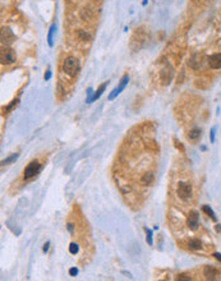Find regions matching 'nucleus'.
Returning <instances> with one entry per match:
<instances>
[{"mask_svg":"<svg viewBox=\"0 0 221 281\" xmlns=\"http://www.w3.org/2000/svg\"><path fill=\"white\" fill-rule=\"evenodd\" d=\"M44 78H45V81H49V79L51 78V72H50V70H47V72L45 73V77H44Z\"/></svg>","mask_w":221,"mask_h":281,"instance_id":"c85d7f7f","label":"nucleus"},{"mask_svg":"<svg viewBox=\"0 0 221 281\" xmlns=\"http://www.w3.org/2000/svg\"><path fill=\"white\" fill-rule=\"evenodd\" d=\"M81 18L83 21H88V19H91L92 18V10L90 9V8H85V9H82L81 10Z\"/></svg>","mask_w":221,"mask_h":281,"instance_id":"a211bd4d","label":"nucleus"},{"mask_svg":"<svg viewBox=\"0 0 221 281\" xmlns=\"http://www.w3.org/2000/svg\"><path fill=\"white\" fill-rule=\"evenodd\" d=\"M203 275L208 280H217V278H220V272L215 267H212V266H206L205 270H203Z\"/></svg>","mask_w":221,"mask_h":281,"instance_id":"9b49d317","label":"nucleus"},{"mask_svg":"<svg viewBox=\"0 0 221 281\" xmlns=\"http://www.w3.org/2000/svg\"><path fill=\"white\" fill-rule=\"evenodd\" d=\"M62 69L64 73L69 74L70 77H75L79 72V63L74 56H68V58L64 59L62 64Z\"/></svg>","mask_w":221,"mask_h":281,"instance_id":"f03ea898","label":"nucleus"},{"mask_svg":"<svg viewBox=\"0 0 221 281\" xmlns=\"http://www.w3.org/2000/svg\"><path fill=\"white\" fill-rule=\"evenodd\" d=\"M55 30H56V24H55V23H52V24H51V27L49 28V35H47V44H49V46H54L52 37H54Z\"/></svg>","mask_w":221,"mask_h":281,"instance_id":"f3484780","label":"nucleus"},{"mask_svg":"<svg viewBox=\"0 0 221 281\" xmlns=\"http://www.w3.org/2000/svg\"><path fill=\"white\" fill-rule=\"evenodd\" d=\"M198 213L196 212V211H192L191 213H189V216H188V220H187V225H188V228L191 229V230H193V231H196L197 229H198Z\"/></svg>","mask_w":221,"mask_h":281,"instance_id":"9d476101","label":"nucleus"},{"mask_svg":"<svg viewBox=\"0 0 221 281\" xmlns=\"http://www.w3.org/2000/svg\"><path fill=\"white\" fill-rule=\"evenodd\" d=\"M147 41V32L145 31L143 27L137 28L130 39V49L133 51H138L143 47V45Z\"/></svg>","mask_w":221,"mask_h":281,"instance_id":"f257e3e1","label":"nucleus"},{"mask_svg":"<svg viewBox=\"0 0 221 281\" xmlns=\"http://www.w3.org/2000/svg\"><path fill=\"white\" fill-rule=\"evenodd\" d=\"M208 67L211 69H221V52H216L208 56Z\"/></svg>","mask_w":221,"mask_h":281,"instance_id":"6e6552de","label":"nucleus"},{"mask_svg":"<svg viewBox=\"0 0 221 281\" xmlns=\"http://www.w3.org/2000/svg\"><path fill=\"white\" fill-rule=\"evenodd\" d=\"M17 59L15 56V52L13 49L10 47H3L2 49V52H0V62H2L3 65H9V64H13Z\"/></svg>","mask_w":221,"mask_h":281,"instance_id":"39448f33","label":"nucleus"},{"mask_svg":"<svg viewBox=\"0 0 221 281\" xmlns=\"http://www.w3.org/2000/svg\"><path fill=\"white\" fill-rule=\"evenodd\" d=\"M153 181H155V174L151 171L143 174L142 178H141V184L142 185H151Z\"/></svg>","mask_w":221,"mask_h":281,"instance_id":"f8f14e48","label":"nucleus"},{"mask_svg":"<svg viewBox=\"0 0 221 281\" xmlns=\"http://www.w3.org/2000/svg\"><path fill=\"white\" fill-rule=\"evenodd\" d=\"M174 143H175V147H176L178 149H180V151H182V152H184V151H185V149H184V146H183L182 143H180L178 139H175V138H174Z\"/></svg>","mask_w":221,"mask_h":281,"instance_id":"b1692460","label":"nucleus"},{"mask_svg":"<svg viewBox=\"0 0 221 281\" xmlns=\"http://www.w3.org/2000/svg\"><path fill=\"white\" fill-rule=\"evenodd\" d=\"M188 247H189V249H193V251L201 249L202 248V241H201L199 239H191L188 241Z\"/></svg>","mask_w":221,"mask_h":281,"instance_id":"ddd939ff","label":"nucleus"},{"mask_svg":"<svg viewBox=\"0 0 221 281\" xmlns=\"http://www.w3.org/2000/svg\"><path fill=\"white\" fill-rule=\"evenodd\" d=\"M201 137V129L199 128H193L191 132H189V134H188V139L189 141H197L198 138Z\"/></svg>","mask_w":221,"mask_h":281,"instance_id":"4468645a","label":"nucleus"},{"mask_svg":"<svg viewBox=\"0 0 221 281\" xmlns=\"http://www.w3.org/2000/svg\"><path fill=\"white\" fill-rule=\"evenodd\" d=\"M145 231H146V240H147V243H148V246H152V243H153V240H152V230L151 229H148V228H145Z\"/></svg>","mask_w":221,"mask_h":281,"instance_id":"4be33fe9","label":"nucleus"},{"mask_svg":"<svg viewBox=\"0 0 221 281\" xmlns=\"http://www.w3.org/2000/svg\"><path fill=\"white\" fill-rule=\"evenodd\" d=\"M176 280H185V281H188V280H192V278H191V276H187L184 273H180V275H178Z\"/></svg>","mask_w":221,"mask_h":281,"instance_id":"393cba45","label":"nucleus"},{"mask_svg":"<svg viewBox=\"0 0 221 281\" xmlns=\"http://www.w3.org/2000/svg\"><path fill=\"white\" fill-rule=\"evenodd\" d=\"M216 230L217 231H221V226H216Z\"/></svg>","mask_w":221,"mask_h":281,"instance_id":"473e14b6","label":"nucleus"},{"mask_svg":"<svg viewBox=\"0 0 221 281\" xmlns=\"http://www.w3.org/2000/svg\"><path fill=\"white\" fill-rule=\"evenodd\" d=\"M41 169H42V165L40 164L37 160L31 161V162L26 166L25 171H23V179H25V180H30V179L35 178L40 171H41Z\"/></svg>","mask_w":221,"mask_h":281,"instance_id":"7ed1b4c3","label":"nucleus"},{"mask_svg":"<svg viewBox=\"0 0 221 281\" xmlns=\"http://www.w3.org/2000/svg\"><path fill=\"white\" fill-rule=\"evenodd\" d=\"M202 211H203V212H206V213H207V215H208V216H210L213 221H216V220H217V217H216L215 212L212 211V208L210 207V206H203V207H202Z\"/></svg>","mask_w":221,"mask_h":281,"instance_id":"6ab92c4d","label":"nucleus"},{"mask_svg":"<svg viewBox=\"0 0 221 281\" xmlns=\"http://www.w3.org/2000/svg\"><path fill=\"white\" fill-rule=\"evenodd\" d=\"M18 156H19V154H13L12 156H9L8 159H5V160H3L2 161V165H8V164H12V162H14L17 159H18Z\"/></svg>","mask_w":221,"mask_h":281,"instance_id":"412c9836","label":"nucleus"},{"mask_svg":"<svg viewBox=\"0 0 221 281\" xmlns=\"http://www.w3.org/2000/svg\"><path fill=\"white\" fill-rule=\"evenodd\" d=\"M77 36L79 37V40H81V41H90L91 40V36L86 31H78Z\"/></svg>","mask_w":221,"mask_h":281,"instance_id":"aec40b11","label":"nucleus"},{"mask_svg":"<svg viewBox=\"0 0 221 281\" xmlns=\"http://www.w3.org/2000/svg\"><path fill=\"white\" fill-rule=\"evenodd\" d=\"M174 78V68L171 67V64L165 63L164 67L160 70V81L163 84H169Z\"/></svg>","mask_w":221,"mask_h":281,"instance_id":"20e7f679","label":"nucleus"},{"mask_svg":"<svg viewBox=\"0 0 221 281\" xmlns=\"http://www.w3.org/2000/svg\"><path fill=\"white\" fill-rule=\"evenodd\" d=\"M176 193H178L179 198H182L183 201L189 199V198H191V196H192V185H191L189 183L180 181V183L178 184Z\"/></svg>","mask_w":221,"mask_h":281,"instance_id":"423d86ee","label":"nucleus"},{"mask_svg":"<svg viewBox=\"0 0 221 281\" xmlns=\"http://www.w3.org/2000/svg\"><path fill=\"white\" fill-rule=\"evenodd\" d=\"M215 132H216V127H213V128L211 129V142H212V143L215 142Z\"/></svg>","mask_w":221,"mask_h":281,"instance_id":"cd10ccee","label":"nucleus"},{"mask_svg":"<svg viewBox=\"0 0 221 281\" xmlns=\"http://www.w3.org/2000/svg\"><path fill=\"white\" fill-rule=\"evenodd\" d=\"M106 86H108V82L102 83L101 86H100V87L97 88V91H96V92L93 93V97H92V101H96L97 99H100V97H101V95H102V93H104V91H105Z\"/></svg>","mask_w":221,"mask_h":281,"instance_id":"2eb2a0df","label":"nucleus"},{"mask_svg":"<svg viewBox=\"0 0 221 281\" xmlns=\"http://www.w3.org/2000/svg\"><path fill=\"white\" fill-rule=\"evenodd\" d=\"M69 275H70V276H77V275H78V268L72 267V268L69 270Z\"/></svg>","mask_w":221,"mask_h":281,"instance_id":"bb28decb","label":"nucleus"},{"mask_svg":"<svg viewBox=\"0 0 221 281\" xmlns=\"http://www.w3.org/2000/svg\"><path fill=\"white\" fill-rule=\"evenodd\" d=\"M213 257H215L217 261H220V262H221V253H215V254H213Z\"/></svg>","mask_w":221,"mask_h":281,"instance_id":"7c9ffc66","label":"nucleus"},{"mask_svg":"<svg viewBox=\"0 0 221 281\" xmlns=\"http://www.w3.org/2000/svg\"><path fill=\"white\" fill-rule=\"evenodd\" d=\"M13 41H14V33H13L9 28L3 27V28H2V44L5 45V46H8V45H10Z\"/></svg>","mask_w":221,"mask_h":281,"instance_id":"1a4fd4ad","label":"nucleus"},{"mask_svg":"<svg viewBox=\"0 0 221 281\" xmlns=\"http://www.w3.org/2000/svg\"><path fill=\"white\" fill-rule=\"evenodd\" d=\"M78 251H79V247H78L77 243H70V246H69V252H70L72 254H77Z\"/></svg>","mask_w":221,"mask_h":281,"instance_id":"5701e85b","label":"nucleus"},{"mask_svg":"<svg viewBox=\"0 0 221 281\" xmlns=\"http://www.w3.org/2000/svg\"><path fill=\"white\" fill-rule=\"evenodd\" d=\"M128 82H129V76L128 74H124V76L122 77V79H120V82H119V84L110 92V95H109V100L110 101H113L118 95H120V93H122V91L127 87V84H128Z\"/></svg>","mask_w":221,"mask_h":281,"instance_id":"0eeeda50","label":"nucleus"},{"mask_svg":"<svg viewBox=\"0 0 221 281\" xmlns=\"http://www.w3.org/2000/svg\"><path fill=\"white\" fill-rule=\"evenodd\" d=\"M198 65H199L198 56H197V54H194V55H192L191 58L188 59V67H191L192 69H197V68H198Z\"/></svg>","mask_w":221,"mask_h":281,"instance_id":"dca6fc26","label":"nucleus"},{"mask_svg":"<svg viewBox=\"0 0 221 281\" xmlns=\"http://www.w3.org/2000/svg\"><path fill=\"white\" fill-rule=\"evenodd\" d=\"M67 228H68V231L72 233V231H73V224H68V225H67Z\"/></svg>","mask_w":221,"mask_h":281,"instance_id":"2f4dec72","label":"nucleus"},{"mask_svg":"<svg viewBox=\"0 0 221 281\" xmlns=\"http://www.w3.org/2000/svg\"><path fill=\"white\" fill-rule=\"evenodd\" d=\"M17 104H18V100H13V101H12V104L7 107V111H12V110H13V107H14V106H17Z\"/></svg>","mask_w":221,"mask_h":281,"instance_id":"a878e982","label":"nucleus"},{"mask_svg":"<svg viewBox=\"0 0 221 281\" xmlns=\"http://www.w3.org/2000/svg\"><path fill=\"white\" fill-rule=\"evenodd\" d=\"M49 246H50V243H49V241H47V243H45V244H44V248H42L44 253H46V252L49 251Z\"/></svg>","mask_w":221,"mask_h":281,"instance_id":"c756f323","label":"nucleus"}]
</instances>
